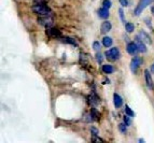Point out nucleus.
<instances>
[{"label":"nucleus","mask_w":154,"mask_h":143,"mask_svg":"<svg viewBox=\"0 0 154 143\" xmlns=\"http://www.w3.org/2000/svg\"><path fill=\"white\" fill-rule=\"evenodd\" d=\"M32 12L36 13L37 15L45 16L50 14L51 9H50L45 3H36V5L32 7Z\"/></svg>","instance_id":"f257e3e1"},{"label":"nucleus","mask_w":154,"mask_h":143,"mask_svg":"<svg viewBox=\"0 0 154 143\" xmlns=\"http://www.w3.org/2000/svg\"><path fill=\"white\" fill-rule=\"evenodd\" d=\"M60 40H62L64 43H69V44H72V45H77V42H75V39L70 38V37H62Z\"/></svg>","instance_id":"f3484780"},{"label":"nucleus","mask_w":154,"mask_h":143,"mask_svg":"<svg viewBox=\"0 0 154 143\" xmlns=\"http://www.w3.org/2000/svg\"><path fill=\"white\" fill-rule=\"evenodd\" d=\"M91 132H92V135H94V137H98V129L96 127H94V126H93V127H91Z\"/></svg>","instance_id":"a878e982"},{"label":"nucleus","mask_w":154,"mask_h":143,"mask_svg":"<svg viewBox=\"0 0 154 143\" xmlns=\"http://www.w3.org/2000/svg\"><path fill=\"white\" fill-rule=\"evenodd\" d=\"M96 59H97L98 64L101 65V62H103V55L101 53H99V52H98V53L96 54Z\"/></svg>","instance_id":"b1692460"},{"label":"nucleus","mask_w":154,"mask_h":143,"mask_svg":"<svg viewBox=\"0 0 154 143\" xmlns=\"http://www.w3.org/2000/svg\"><path fill=\"white\" fill-rule=\"evenodd\" d=\"M154 0H139L138 5H136V8H135V11H134V13H135V15H140L142 13V11L144 10V9L148 7V5H150L151 3H153Z\"/></svg>","instance_id":"f03ea898"},{"label":"nucleus","mask_w":154,"mask_h":143,"mask_svg":"<svg viewBox=\"0 0 154 143\" xmlns=\"http://www.w3.org/2000/svg\"><path fill=\"white\" fill-rule=\"evenodd\" d=\"M38 23L40 24V25L46 27V28H50V27H52V25H53V18L50 17L49 15L42 16V17L38 18Z\"/></svg>","instance_id":"39448f33"},{"label":"nucleus","mask_w":154,"mask_h":143,"mask_svg":"<svg viewBox=\"0 0 154 143\" xmlns=\"http://www.w3.org/2000/svg\"><path fill=\"white\" fill-rule=\"evenodd\" d=\"M127 127H128V126L126 125L125 123H122V124H120V125H119V129H120V131H121L122 133L126 132V129H127Z\"/></svg>","instance_id":"412c9836"},{"label":"nucleus","mask_w":154,"mask_h":143,"mask_svg":"<svg viewBox=\"0 0 154 143\" xmlns=\"http://www.w3.org/2000/svg\"><path fill=\"white\" fill-rule=\"evenodd\" d=\"M105 56L107 57L108 60L111 61H116L120 58V51H119L118 47H112V49L108 50V51L105 53Z\"/></svg>","instance_id":"7ed1b4c3"},{"label":"nucleus","mask_w":154,"mask_h":143,"mask_svg":"<svg viewBox=\"0 0 154 143\" xmlns=\"http://www.w3.org/2000/svg\"><path fill=\"white\" fill-rule=\"evenodd\" d=\"M91 114H92V120L93 118H94V120H98V117H99V113L97 112V110H96L95 108H93L92 109Z\"/></svg>","instance_id":"aec40b11"},{"label":"nucleus","mask_w":154,"mask_h":143,"mask_svg":"<svg viewBox=\"0 0 154 143\" xmlns=\"http://www.w3.org/2000/svg\"><path fill=\"white\" fill-rule=\"evenodd\" d=\"M111 28H112V24H111V22L105 20V22L101 24V26H100V31H101V33H108L109 31L111 30Z\"/></svg>","instance_id":"9d476101"},{"label":"nucleus","mask_w":154,"mask_h":143,"mask_svg":"<svg viewBox=\"0 0 154 143\" xmlns=\"http://www.w3.org/2000/svg\"><path fill=\"white\" fill-rule=\"evenodd\" d=\"M112 44H113L112 38H110V37H103V45L105 46V47H110Z\"/></svg>","instance_id":"2eb2a0df"},{"label":"nucleus","mask_w":154,"mask_h":143,"mask_svg":"<svg viewBox=\"0 0 154 143\" xmlns=\"http://www.w3.org/2000/svg\"><path fill=\"white\" fill-rule=\"evenodd\" d=\"M119 15H120V18H121V20L123 22V23H126L125 22V17H124V11L122 8L119 9Z\"/></svg>","instance_id":"393cba45"},{"label":"nucleus","mask_w":154,"mask_h":143,"mask_svg":"<svg viewBox=\"0 0 154 143\" xmlns=\"http://www.w3.org/2000/svg\"><path fill=\"white\" fill-rule=\"evenodd\" d=\"M151 11H152V13L154 14V7H152V8H151Z\"/></svg>","instance_id":"2f4dec72"},{"label":"nucleus","mask_w":154,"mask_h":143,"mask_svg":"<svg viewBox=\"0 0 154 143\" xmlns=\"http://www.w3.org/2000/svg\"><path fill=\"white\" fill-rule=\"evenodd\" d=\"M144 80H146V86L149 87L150 90H153L154 84H153V80L151 77V72L149 70H144Z\"/></svg>","instance_id":"0eeeda50"},{"label":"nucleus","mask_w":154,"mask_h":143,"mask_svg":"<svg viewBox=\"0 0 154 143\" xmlns=\"http://www.w3.org/2000/svg\"><path fill=\"white\" fill-rule=\"evenodd\" d=\"M136 44H137V47H138V51L140 53H146V43H144L143 41L140 40L138 37H136Z\"/></svg>","instance_id":"f8f14e48"},{"label":"nucleus","mask_w":154,"mask_h":143,"mask_svg":"<svg viewBox=\"0 0 154 143\" xmlns=\"http://www.w3.org/2000/svg\"><path fill=\"white\" fill-rule=\"evenodd\" d=\"M120 1V5L122 7H127L128 5V0H119Z\"/></svg>","instance_id":"cd10ccee"},{"label":"nucleus","mask_w":154,"mask_h":143,"mask_svg":"<svg viewBox=\"0 0 154 143\" xmlns=\"http://www.w3.org/2000/svg\"><path fill=\"white\" fill-rule=\"evenodd\" d=\"M88 99H90L88 102H90L93 107H95V105H97L98 103H99V98H98L97 96H95V95H91L90 97H88Z\"/></svg>","instance_id":"dca6fc26"},{"label":"nucleus","mask_w":154,"mask_h":143,"mask_svg":"<svg viewBox=\"0 0 154 143\" xmlns=\"http://www.w3.org/2000/svg\"><path fill=\"white\" fill-rule=\"evenodd\" d=\"M151 72L154 73V64H152V66H151Z\"/></svg>","instance_id":"7c9ffc66"},{"label":"nucleus","mask_w":154,"mask_h":143,"mask_svg":"<svg viewBox=\"0 0 154 143\" xmlns=\"http://www.w3.org/2000/svg\"><path fill=\"white\" fill-rule=\"evenodd\" d=\"M109 15H110V13H109V9L103 7V8H100L99 10H98V16H99L100 18L107 20V18L109 17Z\"/></svg>","instance_id":"ddd939ff"},{"label":"nucleus","mask_w":154,"mask_h":143,"mask_svg":"<svg viewBox=\"0 0 154 143\" xmlns=\"http://www.w3.org/2000/svg\"><path fill=\"white\" fill-rule=\"evenodd\" d=\"M46 35H48L50 38H62L60 31L56 28H52V27H50V28L46 30Z\"/></svg>","instance_id":"6e6552de"},{"label":"nucleus","mask_w":154,"mask_h":143,"mask_svg":"<svg viewBox=\"0 0 154 143\" xmlns=\"http://www.w3.org/2000/svg\"><path fill=\"white\" fill-rule=\"evenodd\" d=\"M93 49L95 50L96 52H98L100 49H101V46H100V44L98 43L97 41H95V42H94V43H93Z\"/></svg>","instance_id":"bb28decb"},{"label":"nucleus","mask_w":154,"mask_h":143,"mask_svg":"<svg viewBox=\"0 0 154 143\" xmlns=\"http://www.w3.org/2000/svg\"><path fill=\"white\" fill-rule=\"evenodd\" d=\"M125 29L127 32H133L134 30H135V26H134L133 23H131V22H126L125 23Z\"/></svg>","instance_id":"a211bd4d"},{"label":"nucleus","mask_w":154,"mask_h":143,"mask_svg":"<svg viewBox=\"0 0 154 143\" xmlns=\"http://www.w3.org/2000/svg\"><path fill=\"white\" fill-rule=\"evenodd\" d=\"M126 51H127L128 54H131V55H135L137 52H139L136 42H129V43L127 44V46H126Z\"/></svg>","instance_id":"1a4fd4ad"},{"label":"nucleus","mask_w":154,"mask_h":143,"mask_svg":"<svg viewBox=\"0 0 154 143\" xmlns=\"http://www.w3.org/2000/svg\"><path fill=\"white\" fill-rule=\"evenodd\" d=\"M48 0H33V2H35V5L36 3H45Z\"/></svg>","instance_id":"c85d7f7f"},{"label":"nucleus","mask_w":154,"mask_h":143,"mask_svg":"<svg viewBox=\"0 0 154 143\" xmlns=\"http://www.w3.org/2000/svg\"><path fill=\"white\" fill-rule=\"evenodd\" d=\"M113 103H114V107H116V109H120V108L123 105V98L119 94H116V93L113 95Z\"/></svg>","instance_id":"9b49d317"},{"label":"nucleus","mask_w":154,"mask_h":143,"mask_svg":"<svg viewBox=\"0 0 154 143\" xmlns=\"http://www.w3.org/2000/svg\"><path fill=\"white\" fill-rule=\"evenodd\" d=\"M123 120H124V123H125L127 126H131V116H129V115L126 114L125 116L123 117Z\"/></svg>","instance_id":"6ab92c4d"},{"label":"nucleus","mask_w":154,"mask_h":143,"mask_svg":"<svg viewBox=\"0 0 154 143\" xmlns=\"http://www.w3.org/2000/svg\"><path fill=\"white\" fill-rule=\"evenodd\" d=\"M141 64H142V58H140V57H138V56L134 57L131 61V65H129L131 72H133V73H136V72L138 71L139 67L141 66Z\"/></svg>","instance_id":"20e7f679"},{"label":"nucleus","mask_w":154,"mask_h":143,"mask_svg":"<svg viewBox=\"0 0 154 143\" xmlns=\"http://www.w3.org/2000/svg\"><path fill=\"white\" fill-rule=\"evenodd\" d=\"M101 69H103V71L105 72V73H107V74L113 73V72H114V70H116L112 65H103Z\"/></svg>","instance_id":"4468645a"},{"label":"nucleus","mask_w":154,"mask_h":143,"mask_svg":"<svg viewBox=\"0 0 154 143\" xmlns=\"http://www.w3.org/2000/svg\"><path fill=\"white\" fill-rule=\"evenodd\" d=\"M92 141H93V142H95V141H98V142H101V141H103V140H101V139L95 138V139H92Z\"/></svg>","instance_id":"c756f323"},{"label":"nucleus","mask_w":154,"mask_h":143,"mask_svg":"<svg viewBox=\"0 0 154 143\" xmlns=\"http://www.w3.org/2000/svg\"><path fill=\"white\" fill-rule=\"evenodd\" d=\"M103 7L107 9H110L112 7V2H111V0H103Z\"/></svg>","instance_id":"5701e85b"},{"label":"nucleus","mask_w":154,"mask_h":143,"mask_svg":"<svg viewBox=\"0 0 154 143\" xmlns=\"http://www.w3.org/2000/svg\"><path fill=\"white\" fill-rule=\"evenodd\" d=\"M125 113L127 115H129V116H131V117H134V116H135V113H134V111L131 110L128 105H126V107H125Z\"/></svg>","instance_id":"4be33fe9"},{"label":"nucleus","mask_w":154,"mask_h":143,"mask_svg":"<svg viewBox=\"0 0 154 143\" xmlns=\"http://www.w3.org/2000/svg\"><path fill=\"white\" fill-rule=\"evenodd\" d=\"M138 37L140 40H142L146 44H152V39L151 37L149 36V33H146L144 30H140L138 33Z\"/></svg>","instance_id":"423d86ee"}]
</instances>
